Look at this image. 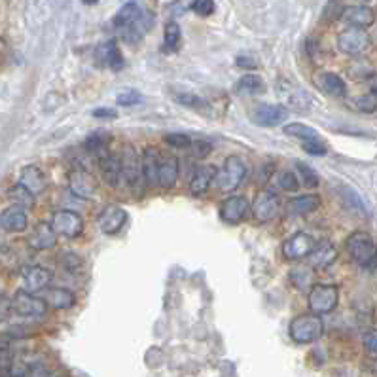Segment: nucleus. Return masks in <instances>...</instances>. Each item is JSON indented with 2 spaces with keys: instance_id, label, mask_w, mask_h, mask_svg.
<instances>
[{
  "instance_id": "obj_2",
  "label": "nucleus",
  "mask_w": 377,
  "mask_h": 377,
  "mask_svg": "<svg viewBox=\"0 0 377 377\" xmlns=\"http://www.w3.org/2000/svg\"><path fill=\"white\" fill-rule=\"evenodd\" d=\"M323 332H325V323L320 315H315V313L300 315L288 326V334L296 343H313L323 336Z\"/></svg>"
},
{
  "instance_id": "obj_29",
  "label": "nucleus",
  "mask_w": 377,
  "mask_h": 377,
  "mask_svg": "<svg viewBox=\"0 0 377 377\" xmlns=\"http://www.w3.org/2000/svg\"><path fill=\"white\" fill-rule=\"evenodd\" d=\"M320 205V197L318 196H302L290 199L287 205V211L292 214V216H305L317 209Z\"/></svg>"
},
{
  "instance_id": "obj_40",
  "label": "nucleus",
  "mask_w": 377,
  "mask_h": 377,
  "mask_svg": "<svg viewBox=\"0 0 377 377\" xmlns=\"http://www.w3.org/2000/svg\"><path fill=\"white\" fill-rule=\"evenodd\" d=\"M302 148L307 154H311V156H326L328 154V148L323 143V139H307V141H302Z\"/></svg>"
},
{
  "instance_id": "obj_33",
  "label": "nucleus",
  "mask_w": 377,
  "mask_h": 377,
  "mask_svg": "<svg viewBox=\"0 0 377 377\" xmlns=\"http://www.w3.org/2000/svg\"><path fill=\"white\" fill-rule=\"evenodd\" d=\"M356 108L360 112H376L377 110V78L370 83V91L356 101Z\"/></svg>"
},
{
  "instance_id": "obj_24",
  "label": "nucleus",
  "mask_w": 377,
  "mask_h": 377,
  "mask_svg": "<svg viewBox=\"0 0 377 377\" xmlns=\"http://www.w3.org/2000/svg\"><path fill=\"white\" fill-rule=\"evenodd\" d=\"M19 184H21L25 190H29L34 197H38L40 194H44L45 192L44 173L34 165H29L23 169L21 174H19Z\"/></svg>"
},
{
  "instance_id": "obj_9",
  "label": "nucleus",
  "mask_w": 377,
  "mask_h": 377,
  "mask_svg": "<svg viewBox=\"0 0 377 377\" xmlns=\"http://www.w3.org/2000/svg\"><path fill=\"white\" fill-rule=\"evenodd\" d=\"M19 281H21V290L34 294V292H42L45 288H50L53 275L50 269H45L42 265H27V267H23Z\"/></svg>"
},
{
  "instance_id": "obj_13",
  "label": "nucleus",
  "mask_w": 377,
  "mask_h": 377,
  "mask_svg": "<svg viewBox=\"0 0 377 377\" xmlns=\"http://www.w3.org/2000/svg\"><path fill=\"white\" fill-rule=\"evenodd\" d=\"M128 222V211L120 205H108L99 214V227L106 235H114L120 232Z\"/></svg>"
},
{
  "instance_id": "obj_39",
  "label": "nucleus",
  "mask_w": 377,
  "mask_h": 377,
  "mask_svg": "<svg viewBox=\"0 0 377 377\" xmlns=\"http://www.w3.org/2000/svg\"><path fill=\"white\" fill-rule=\"evenodd\" d=\"M277 186L287 190V192H296V190L300 188V181H298V176L292 171H283L277 176Z\"/></svg>"
},
{
  "instance_id": "obj_48",
  "label": "nucleus",
  "mask_w": 377,
  "mask_h": 377,
  "mask_svg": "<svg viewBox=\"0 0 377 377\" xmlns=\"http://www.w3.org/2000/svg\"><path fill=\"white\" fill-rule=\"evenodd\" d=\"M237 65H239V67H256V63L252 59H247V57H239V59H237Z\"/></svg>"
},
{
  "instance_id": "obj_50",
  "label": "nucleus",
  "mask_w": 377,
  "mask_h": 377,
  "mask_svg": "<svg viewBox=\"0 0 377 377\" xmlns=\"http://www.w3.org/2000/svg\"><path fill=\"white\" fill-rule=\"evenodd\" d=\"M45 377H68L67 374H61V371H57V374H50V376H45Z\"/></svg>"
},
{
  "instance_id": "obj_18",
  "label": "nucleus",
  "mask_w": 377,
  "mask_h": 377,
  "mask_svg": "<svg viewBox=\"0 0 377 377\" xmlns=\"http://www.w3.org/2000/svg\"><path fill=\"white\" fill-rule=\"evenodd\" d=\"M159 158H161V154L154 146L144 148L143 156H141V161H143V179L152 188L159 186Z\"/></svg>"
},
{
  "instance_id": "obj_4",
  "label": "nucleus",
  "mask_w": 377,
  "mask_h": 377,
  "mask_svg": "<svg viewBox=\"0 0 377 377\" xmlns=\"http://www.w3.org/2000/svg\"><path fill=\"white\" fill-rule=\"evenodd\" d=\"M338 302H340V290L334 285H323V283L313 285L307 296V303L315 315L332 313L338 307Z\"/></svg>"
},
{
  "instance_id": "obj_10",
  "label": "nucleus",
  "mask_w": 377,
  "mask_h": 377,
  "mask_svg": "<svg viewBox=\"0 0 377 377\" xmlns=\"http://www.w3.org/2000/svg\"><path fill=\"white\" fill-rule=\"evenodd\" d=\"M370 34L364 29H356V27L343 30L338 37V48L345 55H360L370 48Z\"/></svg>"
},
{
  "instance_id": "obj_3",
  "label": "nucleus",
  "mask_w": 377,
  "mask_h": 377,
  "mask_svg": "<svg viewBox=\"0 0 377 377\" xmlns=\"http://www.w3.org/2000/svg\"><path fill=\"white\" fill-rule=\"evenodd\" d=\"M247 176V163L239 156H230L216 176V188L220 192H235Z\"/></svg>"
},
{
  "instance_id": "obj_34",
  "label": "nucleus",
  "mask_w": 377,
  "mask_h": 377,
  "mask_svg": "<svg viewBox=\"0 0 377 377\" xmlns=\"http://www.w3.org/2000/svg\"><path fill=\"white\" fill-rule=\"evenodd\" d=\"M8 196L12 197V201H14V205H17V207H23V209H27V207H32L34 205V196L30 194L29 190H25L21 186V184H17V186H14V188L8 190Z\"/></svg>"
},
{
  "instance_id": "obj_11",
  "label": "nucleus",
  "mask_w": 377,
  "mask_h": 377,
  "mask_svg": "<svg viewBox=\"0 0 377 377\" xmlns=\"http://www.w3.org/2000/svg\"><path fill=\"white\" fill-rule=\"evenodd\" d=\"M121 165H123V181L128 182L129 188H136L143 179V161L136 154L133 144H125L121 152Z\"/></svg>"
},
{
  "instance_id": "obj_15",
  "label": "nucleus",
  "mask_w": 377,
  "mask_h": 377,
  "mask_svg": "<svg viewBox=\"0 0 377 377\" xmlns=\"http://www.w3.org/2000/svg\"><path fill=\"white\" fill-rule=\"evenodd\" d=\"M250 205L243 196H230L220 205V216L227 224H239L249 214Z\"/></svg>"
},
{
  "instance_id": "obj_28",
  "label": "nucleus",
  "mask_w": 377,
  "mask_h": 377,
  "mask_svg": "<svg viewBox=\"0 0 377 377\" xmlns=\"http://www.w3.org/2000/svg\"><path fill=\"white\" fill-rule=\"evenodd\" d=\"M318 85L320 90L332 95V97H345L347 95V83L343 82V78L336 72H323L318 74Z\"/></svg>"
},
{
  "instance_id": "obj_20",
  "label": "nucleus",
  "mask_w": 377,
  "mask_h": 377,
  "mask_svg": "<svg viewBox=\"0 0 377 377\" xmlns=\"http://www.w3.org/2000/svg\"><path fill=\"white\" fill-rule=\"evenodd\" d=\"M341 19L356 29H366L376 21L374 10L368 6H347L341 12Z\"/></svg>"
},
{
  "instance_id": "obj_41",
  "label": "nucleus",
  "mask_w": 377,
  "mask_h": 377,
  "mask_svg": "<svg viewBox=\"0 0 377 377\" xmlns=\"http://www.w3.org/2000/svg\"><path fill=\"white\" fill-rule=\"evenodd\" d=\"M143 101V95L135 90H123L118 93V97H116V103L120 106H133L139 105Z\"/></svg>"
},
{
  "instance_id": "obj_49",
  "label": "nucleus",
  "mask_w": 377,
  "mask_h": 377,
  "mask_svg": "<svg viewBox=\"0 0 377 377\" xmlns=\"http://www.w3.org/2000/svg\"><path fill=\"white\" fill-rule=\"evenodd\" d=\"M82 2H83V4H85V6H95L99 0H82Z\"/></svg>"
},
{
  "instance_id": "obj_16",
  "label": "nucleus",
  "mask_w": 377,
  "mask_h": 377,
  "mask_svg": "<svg viewBox=\"0 0 377 377\" xmlns=\"http://www.w3.org/2000/svg\"><path fill=\"white\" fill-rule=\"evenodd\" d=\"M57 243V232L48 222H38L29 235V247L34 250L53 249Z\"/></svg>"
},
{
  "instance_id": "obj_25",
  "label": "nucleus",
  "mask_w": 377,
  "mask_h": 377,
  "mask_svg": "<svg viewBox=\"0 0 377 377\" xmlns=\"http://www.w3.org/2000/svg\"><path fill=\"white\" fill-rule=\"evenodd\" d=\"M179 181V159L173 154H161L159 158V186L173 188Z\"/></svg>"
},
{
  "instance_id": "obj_46",
  "label": "nucleus",
  "mask_w": 377,
  "mask_h": 377,
  "mask_svg": "<svg viewBox=\"0 0 377 377\" xmlns=\"http://www.w3.org/2000/svg\"><path fill=\"white\" fill-rule=\"evenodd\" d=\"M211 144L207 143V141H196L194 143V150H196V158H205L209 152H211Z\"/></svg>"
},
{
  "instance_id": "obj_36",
  "label": "nucleus",
  "mask_w": 377,
  "mask_h": 377,
  "mask_svg": "<svg viewBox=\"0 0 377 377\" xmlns=\"http://www.w3.org/2000/svg\"><path fill=\"white\" fill-rule=\"evenodd\" d=\"M85 150L93 154L95 158H105L108 156V152H106V141L103 135H93L90 136L88 141H85Z\"/></svg>"
},
{
  "instance_id": "obj_37",
  "label": "nucleus",
  "mask_w": 377,
  "mask_h": 377,
  "mask_svg": "<svg viewBox=\"0 0 377 377\" xmlns=\"http://www.w3.org/2000/svg\"><path fill=\"white\" fill-rule=\"evenodd\" d=\"M296 167H298V173H300V179H302V186H305V188H317L318 186V174L311 169L307 163H296Z\"/></svg>"
},
{
  "instance_id": "obj_19",
  "label": "nucleus",
  "mask_w": 377,
  "mask_h": 377,
  "mask_svg": "<svg viewBox=\"0 0 377 377\" xmlns=\"http://www.w3.org/2000/svg\"><path fill=\"white\" fill-rule=\"evenodd\" d=\"M2 230L10 232V234H21L27 230V212L23 207L12 205L2 212V218H0Z\"/></svg>"
},
{
  "instance_id": "obj_1",
  "label": "nucleus",
  "mask_w": 377,
  "mask_h": 377,
  "mask_svg": "<svg viewBox=\"0 0 377 377\" xmlns=\"http://www.w3.org/2000/svg\"><path fill=\"white\" fill-rule=\"evenodd\" d=\"M349 256L364 269L377 267V245L366 232H355L347 237Z\"/></svg>"
},
{
  "instance_id": "obj_26",
  "label": "nucleus",
  "mask_w": 377,
  "mask_h": 377,
  "mask_svg": "<svg viewBox=\"0 0 377 377\" xmlns=\"http://www.w3.org/2000/svg\"><path fill=\"white\" fill-rule=\"evenodd\" d=\"M101 173H103V179L108 186L116 188L120 181L123 179V165H121V156H116V154H108L105 158L101 159Z\"/></svg>"
},
{
  "instance_id": "obj_14",
  "label": "nucleus",
  "mask_w": 377,
  "mask_h": 377,
  "mask_svg": "<svg viewBox=\"0 0 377 377\" xmlns=\"http://www.w3.org/2000/svg\"><path fill=\"white\" fill-rule=\"evenodd\" d=\"M68 188L74 196L82 199H90L97 194V182L93 179V174L83 171V169H74L68 174Z\"/></svg>"
},
{
  "instance_id": "obj_45",
  "label": "nucleus",
  "mask_w": 377,
  "mask_h": 377,
  "mask_svg": "<svg viewBox=\"0 0 377 377\" xmlns=\"http://www.w3.org/2000/svg\"><path fill=\"white\" fill-rule=\"evenodd\" d=\"M364 347L370 355H377V330H370L364 336Z\"/></svg>"
},
{
  "instance_id": "obj_12",
  "label": "nucleus",
  "mask_w": 377,
  "mask_h": 377,
  "mask_svg": "<svg viewBox=\"0 0 377 377\" xmlns=\"http://www.w3.org/2000/svg\"><path fill=\"white\" fill-rule=\"evenodd\" d=\"M252 121H256V125H262V128H275V125H281L285 123L288 118V110L287 106L283 105H265L256 106L252 110Z\"/></svg>"
},
{
  "instance_id": "obj_47",
  "label": "nucleus",
  "mask_w": 377,
  "mask_h": 377,
  "mask_svg": "<svg viewBox=\"0 0 377 377\" xmlns=\"http://www.w3.org/2000/svg\"><path fill=\"white\" fill-rule=\"evenodd\" d=\"M93 116H95V118H108V120H114V118H118V112L112 110V108H97V110H93Z\"/></svg>"
},
{
  "instance_id": "obj_17",
  "label": "nucleus",
  "mask_w": 377,
  "mask_h": 377,
  "mask_svg": "<svg viewBox=\"0 0 377 377\" xmlns=\"http://www.w3.org/2000/svg\"><path fill=\"white\" fill-rule=\"evenodd\" d=\"M336 260H338V249L330 241H323L318 243L315 250L309 254L307 265H311L313 269L320 272V269H328Z\"/></svg>"
},
{
  "instance_id": "obj_38",
  "label": "nucleus",
  "mask_w": 377,
  "mask_h": 377,
  "mask_svg": "<svg viewBox=\"0 0 377 377\" xmlns=\"http://www.w3.org/2000/svg\"><path fill=\"white\" fill-rule=\"evenodd\" d=\"M165 143L173 148H179V150H188L194 146V141L184 133H169V135H165Z\"/></svg>"
},
{
  "instance_id": "obj_31",
  "label": "nucleus",
  "mask_w": 377,
  "mask_h": 377,
  "mask_svg": "<svg viewBox=\"0 0 377 377\" xmlns=\"http://www.w3.org/2000/svg\"><path fill=\"white\" fill-rule=\"evenodd\" d=\"M290 283L294 285L298 290H307L309 287H313V267L311 265H298L290 272ZM311 290V288H309Z\"/></svg>"
},
{
  "instance_id": "obj_35",
  "label": "nucleus",
  "mask_w": 377,
  "mask_h": 377,
  "mask_svg": "<svg viewBox=\"0 0 377 377\" xmlns=\"http://www.w3.org/2000/svg\"><path fill=\"white\" fill-rule=\"evenodd\" d=\"M285 133L290 136H298V139H302V141H307V139H320L317 131L309 125H305V123H288L285 125Z\"/></svg>"
},
{
  "instance_id": "obj_42",
  "label": "nucleus",
  "mask_w": 377,
  "mask_h": 377,
  "mask_svg": "<svg viewBox=\"0 0 377 377\" xmlns=\"http://www.w3.org/2000/svg\"><path fill=\"white\" fill-rule=\"evenodd\" d=\"M341 194L345 197V201H347L353 209H356L358 212H366L368 214V209H366V205H364V199L358 194H356L355 190L351 188H341Z\"/></svg>"
},
{
  "instance_id": "obj_21",
  "label": "nucleus",
  "mask_w": 377,
  "mask_h": 377,
  "mask_svg": "<svg viewBox=\"0 0 377 377\" xmlns=\"http://www.w3.org/2000/svg\"><path fill=\"white\" fill-rule=\"evenodd\" d=\"M218 176V169L214 165H203L196 169V173L192 176V182H190V192L194 196H203L207 194V190L211 188L212 181H216Z\"/></svg>"
},
{
  "instance_id": "obj_6",
  "label": "nucleus",
  "mask_w": 377,
  "mask_h": 377,
  "mask_svg": "<svg viewBox=\"0 0 377 377\" xmlns=\"http://www.w3.org/2000/svg\"><path fill=\"white\" fill-rule=\"evenodd\" d=\"M281 197L272 192V190H262L254 196V201H252V214L254 218L260 220V222H269V220L277 218L281 212Z\"/></svg>"
},
{
  "instance_id": "obj_44",
  "label": "nucleus",
  "mask_w": 377,
  "mask_h": 377,
  "mask_svg": "<svg viewBox=\"0 0 377 377\" xmlns=\"http://www.w3.org/2000/svg\"><path fill=\"white\" fill-rule=\"evenodd\" d=\"M174 99H176L181 105L192 106V108H203V106L207 105L203 99L199 97V95H194V93H179Z\"/></svg>"
},
{
  "instance_id": "obj_23",
  "label": "nucleus",
  "mask_w": 377,
  "mask_h": 377,
  "mask_svg": "<svg viewBox=\"0 0 377 377\" xmlns=\"http://www.w3.org/2000/svg\"><path fill=\"white\" fill-rule=\"evenodd\" d=\"M144 17L143 10L141 6L136 4L135 0H131L128 4H123V6L118 10V14L114 15V27L118 30H125L129 27H133L135 23H139Z\"/></svg>"
},
{
  "instance_id": "obj_27",
  "label": "nucleus",
  "mask_w": 377,
  "mask_h": 377,
  "mask_svg": "<svg viewBox=\"0 0 377 377\" xmlns=\"http://www.w3.org/2000/svg\"><path fill=\"white\" fill-rule=\"evenodd\" d=\"M97 55L101 65L112 68V70H121L123 68V55H121L116 40H108L103 45H99Z\"/></svg>"
},
{
  "instance_id": "obj_5",
  "label": "nucleus",
  "mask_w": 377,
  "mask_h": 377,
  "mask_svg": "<svg viewBox=\"0 0 377 377\" xmlns=\"http://www.w3.org/2000/svg\"><path fill=\"white\" fill-rule=\"evenodd\" d=\"M12 311L23 318H42L48 311V303L38 296L19 290L12 298Z\"/></svg>"
},
{
  "instance_id": "obj_43",
  "label": "nucleus",
  "mask_w": 377,
  "mask_h": 377,
  "mask_svg": "<svg viewBox=\"0 0 377 377\" xmlns=\"http://www.w3.org/2000/svg\"><path fill=\"white\" fill-rule=\"evenodd\" d=\"M192 10L196 12L197 15H201V17H209V15L214 14V0H194L192 2Z\"/></svg>"
},
{
  "instance_id": "obj_8",
  "label": "nucleus",
  "mask_w": 377,
  "mask_h": 377,
  "mask_svg": "<svg viewBox=\"0 0 377 377\" xmlns=\"http://www.w3.org/2000/svg\"><path fill=\"white\" fill-rule=\"evenodd\" d=\"M52 226L57 232V235H63L67 239H74V237L82 235L83 218L70 209H61V211L53 212Z\"/></svg>"
},
{
  "instance_id": "obj_22",
  "label": "nucleus",
  "mask_w": 377,
  "mask_h": 377,
  "mask_svg": "<svg viewBox=\"0 0 377 377\" xmlns=\"http://www.w3.org/2000/svg\"><path fill=\"white\" fill-rule=\"evenodd\" d=\"M42 300L53 309H70L74 307L76 296L68 288H45L42 290Z\"/></svg>"
},
{
  "instance_id": "obj_32",
  "label": "nucleus",
  "mask_w": 377,
  "mask_h": 377,
  "mask_svg": "<svg viewBox=\"0 0 377 377\" xmlns=\"http://www.w3.org/2000/svg\"><path fill=\"white\" fill-rule=\"evenodd\" d=\"M181 25L174 21H169L165 25V30H163V45H165L167 52H176L179 45H181Z\"/></svg>"
},
{
  "instance_id": "obj_30",
  "label": "nucleus",
  "mask_w": 377,
  "mask_h": 377,
  "mask_svg": "<svg viewBox=\"0 0 377 377\" xmlns=\"http://www.w3.org/2000/svg\"><path fill=\"white\" fill-rule=\"evenodd\" d=\"M235 91L239 95H245V97H252V95H262L265 91V83L260 76L247 74L243 76L241 80L235 85Z\"/></svg>"
},
{
  "instance_id": "obj_7",
  "label": "nucleus",
  "mask_w": 377,
  "mask_h": 377,
  "mask_svg": "<svg viewBox=\"0 0 377 377\" xmlns=\"http://www.w3.org/2000/svg\"><path fill=\"white\" fill-rule=\"evenodd\" d=\"M315 247H317V243L309 234L296 232L294 235H290L287 241L283 243V256L287 258L288 262H298L303 258H309Z\"/></svg>"
}]
</instances>
